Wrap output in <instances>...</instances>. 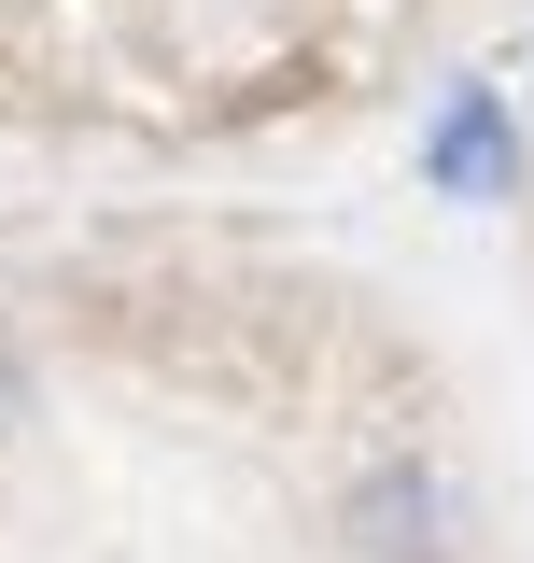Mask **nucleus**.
Wrapping results in <instances>:
<instances>
[{
	"instance_id": "f257e3e1",
	"label": "nucleus",
	"mask_w": 534,
	"mask_h": 563,
	"mask_svg": "<svg viewBox=\"0 0 534 563\" xmlns=\"http://www.w3.org/2000/svg\"><path fill=\"white\" fill-rule=\"evenodd\" d=\"M337 536H352V563H450V550H465L450 465H436V451H380V465H352Z\"/></svg>"
},
{
	"instance_id": "f03ea898",
	"label": "nucleus",
	"mask_w": 534,
	"mask_h": 563,
	"mask_svg": "<svg viewBox=\"0 0 534 563\" xmlns=\"http://www.w3.org/2000/svg\"><path fill=\"white\" fill-rule=\"evenodd\" d=\"M422 184H436V198H507V184H521V113H507L492 85H450V99L422 113Z\"/></svg>"
},
{
	"instance_id": "7ed1b4c3",
	"label": "nucleus",
	"mask_w": 534,
	"mask_h": 563,
	"mask_svg": "<svg viewBox=\"0 0 534 563\" xmlns=\"http://www.w3.org/2000/svg\"><path fill=\"white\" fill-rule=\"evenodd\" d=\"M14 422H29V352L0 339V437H14Z\"/></svg>"
}]
</instances>
